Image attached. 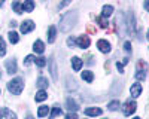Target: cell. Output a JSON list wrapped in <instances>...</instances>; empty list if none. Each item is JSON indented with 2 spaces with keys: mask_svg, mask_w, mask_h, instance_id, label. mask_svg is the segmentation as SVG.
Listing matches in <instances>:
<instances>
[{
  "mask_svg": "<svg viewBox=\"0 0 149 119\" xmlns=\"http://www.w3.org/2000/svg\"><path fill=\"white\" fill-rule=\"evenodd\" d=\"M78 22V12H67L60 21V30L61 31H69L74 27Z\"/></svg>",
  "mask_w": 149,
  "mask_h": 119,
  "instance_id": "6da1fadb",
  "label": "cell"
},
{
  "mask_svg": "<svg viewBox=\"0 0 149 119\" xmlns=\"http://www.w3.org/2000/svg\"><path fill=\"white\" fill-rule=\"evenodd\" d=\"M24 89V80L21 77H15L8 82V91L14 95H19Z\"/></svg>",
  "mask_w": 149,
  "mask_h": 119,
  "instance_id": "7a4b0ae2",
  "label": "cell"
},
{
  "mask_svg": "<svg viewBox=\"0 0 149 119\" xmlns=\"http://www.w3.org/2000/svg\"><path fill=\"white\" fill-rule=\"evenodd\" d=\"M136 109H137V104H136L134 100H127L125 103H124V106H122V112H124L125 116H131L136 112Z\"/></svg>",
  "mask_w": 149,
  "mask_h": 119,
  "instance_id": "3957f363",
  "label": "cell"
},
{
  "mask_svg": "<svg viewBox=\"0 0 149 119\" xmlns=\"http://www.w3.org/2000/svg\"><path fill=\"white\" fill-rule=\"evenodd\" d=\"M91 45V40L88 36H79V37H76V46L81 48V49H88Z\"/></svg>",
  "mask_w": 149,
  "mask_h": 119,
  "instance_id": "277c9868",
  "label": "cell"
},
{
  "mask_svg": "<svg viewBox=\"0 0 149 119\" xmlns=\"http://www.w3.org/2000/svg\"><path fill=\"white\" fill-rule=\"evenodd\" d=\"M5 67H6V71L9 75H15L17 71H18V66H17V61L14 58H10V59H6V63H5Z\"/></svg>",
  "mask_w": 149,
  "mask_h": 119,
  "instance_id": "5b68a950",
  "label": "cell"
},
{
  "mask_svg": "<svg viewBox=\"0 0 149 119\" xmlns=\"http://www.w3.org/2000/svg\"><path fill=\"white\" fill-rule=\"evenodd\" d=\"M34 27H36V24L33 22V21H30V19H27V21H24L22 24H21V33L22 34H27V33H30V31H33L34 30Z\"/></svg>",
  "mask_w": 149,
  "mask_h": 119,
  "instance_id": "8992f818",
  "label": "cell"
},
{
  "mask_svg": "<svg viewBox=\"0 0 149 119\" xmlns=\"http://www.w3.org/2000/svg\"><path fill=\"white\" fill-rule=\"evenodd\" d=\"M146 64L145 63H139L137 66V71H136V79L137 80H145L146 79Z\"/></svg>",
  "mask_w": 149,
  "mask_h": 119,
  "instance_id": "52a82bcc",
  "label": "cell"
},
{
  "mask_svg": "<svg viewBox=\"0 0 149 119\" xmlns=\"http://www.w3.org/2000/svg\"><path fill=\"white\" fill-rule=\"evenodd\" d=\"M97 48L100 49V52H103V54H109L110 52V43L107 42V40H104V39H100L97 42Z\"/></svg>",
  "mask_w": 149,
  "mask_h": 119,
  "instance_id": "ba28073f",
  "label": "cell"
},
{
  "mask_svg": "<svg viewBox=\"0 0 149 119\" xmlns=\"http://www.w3.org/2000/svg\"><path fill=\"white\" fill-rule=\"evenodd\" d=\"M84 113L86 116H100L103 113V110L100 109V107H88V109H85Z\"/></svg>",
  "mask_w": 149,
  "mask_h": 119,
  "instance_id": "9c48e42d",
  "label": "cell"
},
{
  "mask_svg": "<svg viewBox=\"0 0 149 119\" xmlns=\"http://www.w3.org/2000/svg\"><path fill=\"white\" fill-rule=\"evenodd\" d=\"M33 51H34L36 54H43V52H45V43H43L42 40L37 39V40L33 43Z\"/></svg>",
  "mask_w": 149,
  "mask_h": 119,
  "instance_id": "30bf717a",
  "label": "cell"
},
{
  "mask_svg": "<svg viewBox=\"0 0 149 119\" xmlns=\"http://www.w3.org/2000/svg\"><path fill=\"white\" fill-rule=\"evenodd\" d=\"M127 27H128V31H130V33H134V31H136V22H134V14H133V12H130V14H128Z\"/></svg>",
  "mask_w": 149,
  "mask_h": 119,
  "instance_id": "8fae6325",
  "label": "cell"
},
{
  "mask_svg": "<svg viewBox=\"0 0 149 119\" xmlns=\"http://www.w3.org/2000/svg\"><path fill=\"white\" fill-rule=\"evenodd\" d=\"M66 106H67V109H69V112L70 113H74L78 109H79V106H78V103L74 101L73 98H67L66 100Z\"/></svg>",
  "mask_w": 149,
  "mask_h": 119,
  "instance_id": "7c38bea8",
  "label": "cell"
},
{
  "mask_svg": "<svg viewBox=\"0 0 149 119\" xmlns=\"http://www.w3.org/2000/svg\"><path fill=\"white\" fill-rule=\"evenodd\" d=\"M130 92H131V95H133L134 98L140 97V94H142V85H140V83H134V85H131Z\"/></svg>",
  "mask_w": 149,
  "mask_h": 119,
  "instance_id": "4fadbf2b",
  "label": "cell"
},
{
  "mask_svg": "<svg viewBox=\"0 0 149 119\" xmlns=\"http://www.w3.org/2000/svg\"><path fill=\"white\" fill-rule=\"evenodd\" d=\"M49 71H51V76L54 80L58 79V73H57V63H55V59L51 58V61H49Z\"/></svg>",
  "mask_w": 149,
  "mask_h": 119,
  "instance_id": "5bb4252c",
  "label": "cell"
},
{
  "mask_svg": "<svg viewBox=\"0 0 149 119\" xmlns=\"http://www.w3.org/2000/svg\"><path fill=\"white\" fill-rule=\"evenodd\" d=\"M82 64H84V61H82L79 57H73L72 58V67H73L74 71H79L82 68Z\"/></svg>",
  "mask_w": 149,
  "mask_h": 119,
  "instance_id": "9a60e30c",
  "label": "cell"
},
{
  "mask_svg": "<svg viewBox=\"0 0 149 119\" xmlns=\"http://www.w3.org/2000/svg\"><path fill=\"white\" fill-rule=\"evenodd\" d=\"M55 36H57V28L51 26L48 28V43H54L55 42Z\"/></svg>",
  "mask_w": 149,
  "mask_h": 119,
  "instance_id": "2e32d148",
  "label": "cell"
},
{
  "mask_svg": "<svg viewBox=\"0 0 149 119\" xmlns=\"http://www.w3.org/2000/svg\"><path fill=\"white\" fill-rule=\"evenodd\" d=\"M21 9H22V12H33V9H34V2H31V0H27V2L21 3Z\"/></svg>",
  "mask_w": 149,
  "mask_h": 119,
  "instance_id": "e0dca14e",
  "label": "cell"
},
{
  "mask_svg": "<svg viewBox=\"0 0 149 119\" xmlns=\"http://www.w3.org/2000/svg\"><path fill=\"white\" fill-rule=\"evenodd\" d=\"M34 98H36V101H39V103H40V101H45V100L48 98V92L43 91V89H39V91L36 92V97H34Z\"/></svg>",
  "mask_w": 149,
  "mask_h": 119,
  "instance_id": "ac0fdd59",
  "label": "cell"
},
{
  "mask_svg": "<svg viewBox=\"0 0 149 119\" xmlns=\"http://www.w3.org/2000/svg\"><path fill=\"white\" fill-rule=\"evenodd\" d=\"M82 79H84L85 82L91 83V82L94 80V75H93V71H90V70H85V71H82Z\"/></svg>",
  "mask_w": 149,
  "mask_h": 119,
  "instance_id": "d6986e66",
  "label": "cell"
},
{
  "mask_svg": "<svg viewBox=\"0 0 149 119\" xmlns=\"http://www.w3.org/2000/svg\"><path fill=\"white\" fill-rule=\"evenodd\" d=\"M36 85L39 86L40 89H43V91H45V88H48V79H46V77H43V76H40L39 79L36 80Z\"/></svg>",
  "mask_w": 149,
  "mask_h": 119,
  "instance_id": "ffe728a7",
  "label": "cell"
},
{
  "mask_svg": "<svg viewBox=\"0 0 149 119\" xmlns=\"http://www.w3.org/2000/svg\"><path fill=\"white\" fill-rule=\"evenodd\" d=\"M112 12H113V6H112V5H106V6H103L102 17H103V18H107V17L112 15Z\"/></svg>",
  "mask_w": 149,
  "mask_h": 119,
  "instance_id": "44dd1931",
  "label": "cell"
},
{
  "mask_svg": "<svg viewBox=\"0 0 149 119\" xmlns=\"http://www.w3.org/2000/svg\"><path fill=\"white\" fill-rule=\"evenodd\" d=\"M63 113V110H61V107H58V106H54L52 107V110H51V113H49V119H55L58 115H61Z\"/></svg>",
  "mask_w": 149,
  "mask_h": 119,
  "instance_id": "7402d4cb",
  "label": "cell"
},
{
  "mask_svg": "<svg viewBox=\"0 0 149 119\" xmlns=\"http://www.w3.org/2000/svg\"><path fill=\"white\" fill-rule=\"evenodd\" d=\"M48 113H49V107L48 106H40L39 109H37V116H39V118L48 116Z\"/></svg>",
  "mask_w": 149,
  "mask_h": 119,
  "instance_id": "603a6c76",
  "label": "cell"
},
{
  "mask_svg": "<svg viewBox=\"0 0 149 119\" xmlns=\"http://www.w3.org/2000/svg\"><path fill=\"white\" fill-rule=\"evenodd\" d=\"M8 36H9V42H10V43H14V45H15V43L19 42V36H18V33H15V31H9Z\"/></svg>",
  "mask_w": 149,
  "mask_h": 119,
  "instance_id": "cb8c5ba5",
  "label": "cell"
},
{
  "mask_svg": "<svg viewBox=\"0 0 149 119\" xmlns=\"http://www.w3.org/2000/svg\"><path fill=\"white\" fill-rule=\"evenodd\" d=\"M34 63H36V66H37V67H40V68H42V67H45V66H46V63H48V61H46V58H45V57H37V58L34 59Z\"/></svg>",
  "mask_w": 149,
  "mask_h": 119,
  "instance_id": "d4e9b609",
  "label": "cell"
},
{
  "mask_svg": "<svg viewBox=\"0 0 149 119\" xmlns=\"http://www.w3.org/2000/svg\"><path fill=\"white\" fill-rule=\"evenodd\" d=\"M97 22H98V26H100L102 28H106L107 26H109V22H107V18H103L102 15L100 17H97V19H95Z\"/></svg>",
  "mask_w": 149,
  "mask_h": 119,
  "instance_id": "484cf974",
  "label": "cell"
},
{
  "mask_svg": "<svg viewBox=\"0 0 149 119\" xmlns=\"http://www.w3.org/2000/svg\"><path fill=\"white\" fill-rule=\"evenodd\" d=\"M119 107H121V106H119V101H116V100H115V101H110V103L107 104V109H109L110 112H115V110H118Z\"/></svg>",
  "mask_w": 149,
  "mask_h": 119,
  "instance_id": "4316f807",
  "label": "cell"
},
{
  "mask_svg": "<svg viewBox=\"0 0 149 119\" xmlns=\"http://www.w3.org/2000/svg\"><path fill=\"white\" fill-rule=\"evenodd\" d=\"M34 59H36V57H34V55H27L26 58H24V66L29 67L31 63H34Z\"/></svg>",
  "mask_w": 149,
  "mask_h": 119,
  "instance_id": "83f0119b",
  "label": "cell"
},
{
  "mask_svg": "<svg viewBox=\"0 0 149 119\" xmlns=\"http://www.w3.org/2000/svg\"><path fill=\"white\" fill-rule=\"evenodd\" d=\"M12 8H14V10H15V14H22V9H21V3L19 2H14L12 3Z\"/></svg>",
  "mask_w": 149,
  "mask_h": 119,
  "instance_id": "f1b7e54d",
  "label": "cell"
},
{
  "mask_svg": "<svg viewBox=\"0 0 149 119\" xmlns=\"http://www.w3.org/2000/svg\"><path fill=\"white\" fill-rule=\"evenodd\" d=\"M5 54H6V43L2 37H0V57H3Z\"/></svg>",
  "mask_w": 149,
  "mask_h": 119,
  "instance_id": "f546056e",
  "label": "cell"
},
{
  "mask_svg": "<svg viewBox=\"0 0 149 119\" xmlns=\"http://www.w3.org/2000/svg\"><path fill=\"white\" fill-rule=\"evenodd\" d=\"M124 51H125L127 54L131 52V42H125V43H124Z\"/></svg>",
  "mask_w": 149,
  "mask_h": 119,
  "instance_id": "4dcf8cb0",
  "label": "cell"
},
{
  "mask_svg": "<svg viewBox=\"0 0 149 119\" xmlns=\"http://www.w3.org/2000/svg\"><path fill=\"white\" fill-rule=\"evenodd\" d=\"M67 45H69L70 48L76 46V39H74V37H69V39H67Z\"/></svg>",
  "mask_w": 149,
  "mask_h": 119,
  "instance_id": "1f68e13d",
  "label": "cell"
},
{
  "mask_svg": "<svg viewBox=\"0 0 149 119\" xmlns=\"http://www.w3.org/2000/svg\"><path fill=\"white\" fill-rule=\"evenodd\" d=\"M5 115H9V110L6 109V107H2V109H0V119H3Z\"/></svg>",
  "mask_w": 149,
  "mask_h": 119,
  "instance_id": "d6a6232c",
  "label": "cell"
},
{
  "mask_svg": "<svg viewBox=\"0 0 149 119\" xmlns=\"http://www.w3.org/2000/svg\"><path fill=\"white\" fill-rule=\"evenodd\" d=\"M64 119H78V115H76V113H70V112H69V113L66 115V118H64Z\"/></svg>",
  "mask_w": 149,
  "mask_h": 119,
  "instance_id": "836d02e7",
  "label": "cell"
},
{
  "mask_svg": "<svg viewBox=\"0 0 149 119\" xmlns=\"http://www.w3.org/2000/svg\"><path fill=\"white\" fill-rule=\"evenodd\" d=\"M116 68H118V71H119V73H124V66H122L119 61L116 63Z\"/></svg>",
  "mask_w": 149,
  "mask_h": 119,
  "instance_id": "e575fe53",
  "label": "cell"
},
{
  "mask_svg": "<svg viewBox=\"0 0 149 119\" xmlns=\"http://www.w3.org/2000/svg\"><path fill=\"white\" fill-rule=\"evenodd\" d=\"M143 6H145V9H146V10L149 12V0H146V2L143 3Z\"/></svg>",
  "mask_w": 149,
  "mask_h": 119,
  "instance_id": "d590c367",
  "label": "cell"
},
{
  "mask_svg": "<svg viewBox=\"0 0 149 119\" xmlns=\"http://www.w3.org/2000/svg\"><path fill=\"white\" fill-rule=\"evenodd\" d=\"M9 119H17L15 113H9Z\"/></svg>",
  "mask_w": 149,
  "mask_h": 119,
  "instance_id": "8d00e7d4",
  "label": "cell"
},
{
  "mask_svg": "<svg viewBox=\"0 0 149 119\" xmlns=\"http://www.w3.org/2000/svg\"><path fill=\"white\" fill-rule=\"evenodd\" d=\"M9 26H10V27H17V22H15V21H12V22L9 24Z\"/></svg>",
  "mask_w": 149,
  "mask_h": 119,
  "instance_id": "74e56055",
  "label": "cell"
},
{
  "mask_svg": "<svg viewBox=\"0 0 149 119\" xmlns=\"http://www.w3.org/2000/svg\"><path fill=\"white\" fill-rule=\"evenodd\" d=\"M26 119H34V118H33V116H30V115H29V116H27V118H26Z\"/></svg>",
  "mask_w": 149,
  "mask_h": 119,
  "instance_id": "f35d334b",
  "label": "cell"
},
{
  "mask_svg": "<svg viewBox=\"0 0 149 119\" xmlns=\"http://www.w3.org/2000/svg\"><path fill=\"white\" fill-rule=\"evenodd\" d=\"M146 37H148V40H149V31H148V36H146Z\"/></svg>",
  "mask_w": 149,
  "mask_h": 119,
  "instance_id": "ab89813d",
  "label": "cell"
},
{
  "mask_svg": "<svg viewBox=\"0 0 149 119\" xmlns=\"http://www.w3.org/2000/svg\"><path fill=\"white\" fill-rule=\"evenodd\" d=\"M133 119H140V118H137V116H136V118H133Z\"/></svg>",
  "mask_w": 149,
  "mask_h": 119,
  "instance_id": "60d3db41",
  "label": "cell"
},
{
  "mask_svg": "<svg viewBox=\"0 0 149 119\" xmlns=\"http://www.w3.org/2000/svg\"><path fill=\"white\" fill-rule=\"evenodd\" d=\"M0 79H2V73H0Z\"/></svg>",
  "mask_w": 149,
  "mask_h": 119,
  "instance_id": "b9f144b4",
  "label": "cell"
},
{
  "mask_svg": "<svg viewBox=\"0 0 149 119\" xmlns=\"http://www.w3.org/2000/svg\"><path fill=\"white\" fill-rule=\"evenodd\" d=\"M0 94H2V91H0Z\"/></svg>",
  "mask_w": 149,
  "mask_h": 119,
  "instance_id": "7bdbcfd3",
  "label": "cell"
}]
</instances>
